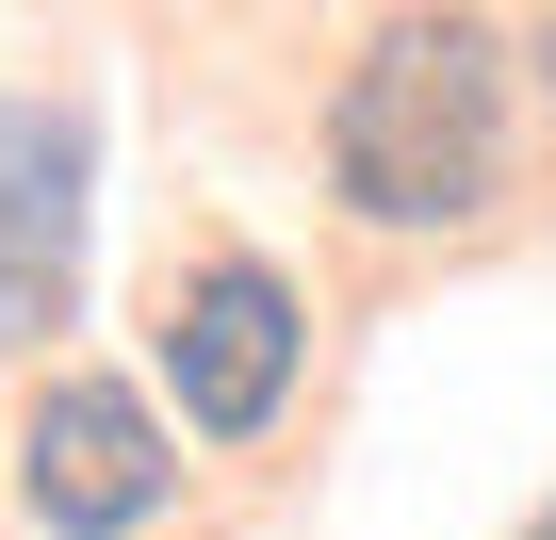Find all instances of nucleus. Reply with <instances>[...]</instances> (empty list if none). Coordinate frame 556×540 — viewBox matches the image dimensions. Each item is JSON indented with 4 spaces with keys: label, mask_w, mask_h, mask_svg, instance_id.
Segmentation results:
<instances>
[{
    "label": "nucleus",
    "mask_w": 556,
    "mask_h": 540,
    "mask_svg": "<svg viewBox=\"0 0 556 540\" xmlns=\"http://www.w3.org/2000/svg\"><path fill=\"white\" fill-rule=\"evenodd\" d=\"M507 180V50L475 17H393L328 83V197L361 229H458Z\"/></svg>",
    "instance_id": "obj_1"
},
{
    "label": "nucleus",
    "mask_w": 556,
    "mask_h": 540,
    "mask_svg": "<svg viewBox=\"0 0 556 540\" xmlns=\"http://www.w3.org/2000/svg\"><path fill=\"white\" fill-rule=\"evenodd\" d=\"M164 491H180V442H164L148 393H115V377H50V393H34V426H17V507H34L50 540H131V524H164Z\"/></svg>",
    "instance_id": "obj_2"
},
{
    "label": "nucleus",
    "mask_w": 556,
    "mask_h": 540,
    "mask_svg": "<svg viewBox=\"0 0 556 540\" xmlns=\"http://www.w3.org/2000/svg\"><path fill=\"white\" fill-rule=\"evenodd\" d=\"M295 361H312V328L278 296V262H197L164 296V393H180L197 442H262L278 393H295Z\"/></svg>",
    "instance_id": "obj_3"
},
{
    "label": "nucleus",
    "mask_w": 556,
    "mask_h": 540,
    "mask_svg": "<svg viewBox=\"0 0 556 540\" xmlns=\"http://www.w3.org/2000/svg\"><path fill=\"white\" fill-rule=\"evenodd\" d=\"M83 296V115L0 99V361H34Z\"/></svg>",
    "instance_id": "obj_4"
},
{
    "label": "nucleus",
    "mask_w": 556,
    "mask_h": 540,
    "mask_svg": "<svg viewBox=\"0 0 556 540\" xmlns=\"http://www.w3.org/2000/svg\"><path fill=\"white\" fill-rule=\"evenodd\" d=\"M540 66H556V34H540Z\"/></svg>",
    "instance_id": "obj_5"
}]
</instances>
